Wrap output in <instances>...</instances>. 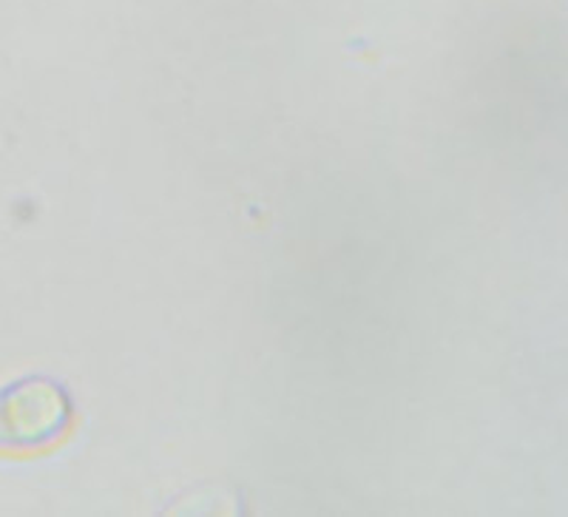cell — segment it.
Instances as JSON below:
<instances>
[{
  "label": "cell",
  "instance_id": "cell-1",
  "mask_svg": "<svg viewBox=\"0 0 568 517\" xmlns=\"http://www.w3.org/2000/svg\"><path fill=\"white\" fill-rule=\"evenodd\" d=\"M71 424V398L63 384L29 375L0 389V449H40L63 438Z\"/></svg>",
  "mask_w": 568,
  "mask_h": 517
}]
</instances>
